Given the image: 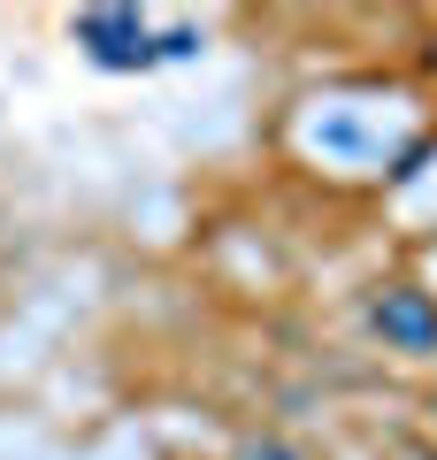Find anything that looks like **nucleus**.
Instances as JSON below:
<instances>
[{
	"mask_svg": "<svg viewBox=\"0 0 437 460\" xmlns=\"http://www.w3.org/2000/svg\"><path fill=\"white\" fill-rule=\"evenodd\" d=\"M376 323H384L399 345H415V353H430V345H437V307L422 292H391L384 307H376Z\"/></svg>",
	"mask_w": 437,
	"mask_h": 460,
	"instance_id": "obj_1",
	"label": "nucleus"
},
{
	"mask_svg": "<svg viewBox=\"0 0 437 460\" xmlns=\"http://www.w3.org/2000/svg\"><path fill=\"white\" fill-rule=\"evenodd\" d=\"M85 39H100V62H138V54H146V31L123 23V16H93Z\"/></svg>",
	"mask_w": 437,
	"mask_h": 460,
	"instance_id": "obj_2",
	"label": "nucleus"
}]
</instances>
